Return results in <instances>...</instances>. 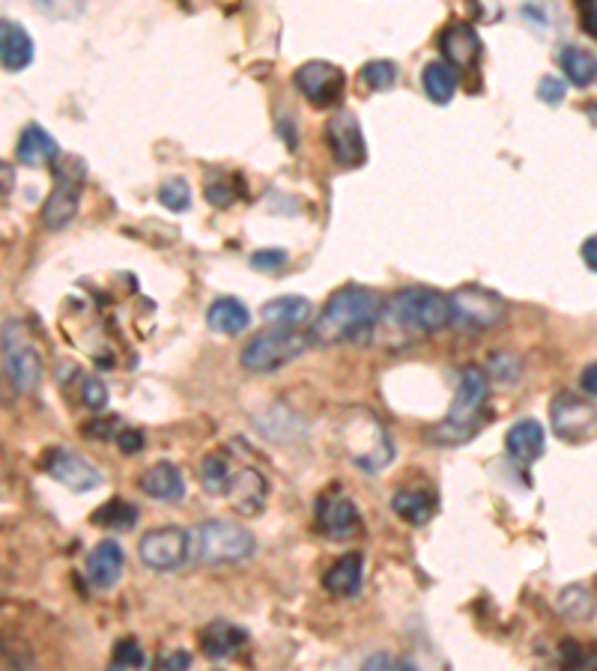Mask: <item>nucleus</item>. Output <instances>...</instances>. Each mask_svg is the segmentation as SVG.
Listing matches in <instances>:
<instances>
[{"label":"nucleus","mask_w":597,"mask_h":671,"mask_svg":"<svg viewBox=\"0 0 597 671\" xmlns=\"http://www.w3.org/2000/svg\"><path fill=\"white\" fill-rule=\"evenodd\" d=\"M382 319V302L374 290L365 286H341L322 305L317 319L310 322V341L320 346H338L374 334Z\"/></svg>","instance_id":"obj_1"},{"label":"nucleus","mask_w":597,"mask_h":671,"mask_svg":"<svg viewBox=\"0 0 597 671\" xmlns=\"http://www.w3.org/2000/svg\"><path fill=\"white\" fill-rule=\"evenodd\" d=\"M454 319L451 296L434 286H406L382 305L379 326H394L403 334H437Z\"/></svg>","instance_id":"obj_2"},{"label":"nucleus","mask_w":597,"mask_h":671,"mask_svg":"<svg viewBox=\"0 0 597 671\" xmlns=\"http://www.w3.org/2000/svg\"><path fill=\"white\" fill-rule=\"evenodd\" d=\"M487 394H490V376H487V370L478 365L463 367L446 422L437 424V427H430V430H427V439L437 444L470 442L484 422Z\"/></svg>","instance_id":"obj_3"},{"label":"nucleus","mask_w":597,"mask_h":671,"mask_svg":"<svg viewBox=\"0 0 597 671\" xmlns=\"http://www.w3.org/2000/svg\"><path fill=\"white\" fill-rule=\"evenodd\" d=\"M338 439L344 444L346 460L362 472H382L394 460V442H391L386 424L368 410H350L341 418Z\"/></svg>","instance_id":"obj_4"},{"label":"nucleus","mask_w":597,"mask_h":671,"mask_svg":"<svg viewBox=\"0 0 597 671\" xmlns=\"http://www.w3.org/2000/svg\"><path fill=\"white\" fill-rule=\"evenodd\" d=\"M310 346H314L310 331L266 329L242 346L240 365L248 374H272V370H281L290 362H296L298 355L308 353Z\"/></svg>","instance_id":"obj_5"},{"label":"nucleus","mask_w":597,"mask_h":671,"mask_svg":"<svg viewBox=\"0 0 597 671\" xmlns=\"http://www.w3.org/2000/svg\"><path fill=\"white\" fill-rule=\"evenodd\" d=\"M254 547L252 532L228 520H207L192 532V556L200 564H240L254 556Z\"/></svg>","instance_id":"obj_6"},{"label":"nucleus","mask_w":597,"mask_h":671,"mask_svg":"<svg viewBox=\"0 0 597 671\" xmlns=\"http://www.w3.org/2000/svg\"><path fill=\"white\" fill-rule=\"evenodd\" d=\"M84 183H87V164H84V159L72 156V152H63L54 161V188L46 197L42 212H39L48 230H63L75 221Z\"/></svg>","instance_id":"obj_7"},{"label":"nucleus","mask_w":597,"mask_h":671,"mask_svg":"<svg viewBox=\"0 0 597 671\" xmlns=\"http://www.w3.org/2000/svg\"><path fill=\"white\" fill-rule=\"evenodd\" d=\"M3 370L15 391H34L42 379V355L22 319L3 322Z\"/></svg>","instance_id":"obj_8"},{"label":"nucleus","mask_w":597,"mask_h":671,"mask_svg":"<svg viewBox=\"0 0 597 671\" xmlns=\"http://www.w3.org/2000/svg\"><path fill=\"white\" fill-rule=\"evenodd\" d=\"M188 556H192V535L180 525H161L138 540L141 564L159 570V573L176 570L180 564H185Z\"/></svg>","instance_id":"obj_9"},{"label":"nucleus","mask_w":597,"mask_h":671,"mask_svg":"<svg viewBox=\"0 0 597 671\" xmlns=\"http://www.w3.org/2000/svg\"><path fill=\"white\" fill-rule=\"evenodd\" d=\"M296 90L308 99L314 108H332L344 99L346 75L344 69L329 60H308L293 72Z\"/></svg>","instance_id":"obj_10"},{"label":"nucleus","mask_w":597,"mask_h":671,"mask_svg":"<svg viewBox=\"0 0 597 671\" xmlns=\"http://www.w3.org/2000/svg\"><path fill=\"white\" fill-rule=\"evenodd\" d=\"M326 144H329L334 164L344 168V171H356V168H362L368 161V144H365L362 123L346 108L329 117V123H326Z\"/></svg>","instance_id":"obj_11"},{"label":"nucleus","mask_w":597,"mask_h":671,"mask_svg":"<svg viewBox=\"0 0 597 671\" xmlns=\"http://www.w3.org/2000/svg\"><path fill=\"white\" fill-rule=\"evenodd\" d=\"M451 310H454L451 326L458 329H490L505 317V302L484 286L470 284L451 293Z\"/></svg>","instance_id":"obj_12"},{"label":"nucleus","mask_w":597,"mask_h":671,"mask_svg":"<svg viewBox=\"0 0 597 671\" xmlns=\"http://www.w3.org/2000/svg\"><path fill=\"white\" fill-rule=\"evenodd\" d=\"M550 422L559 439L580 442L597 430V406H592L586 398H580L574 391H562L550 403Z\"/></svg>","instance_id":"obj_13"},{"label":"nucleus","mask_w":597,"mask_h":671,"mask_svg":"<svg viewBox=\"0 0 597 671\" xmlns=\"http://www.w3.org/2000/svg\"><path fill=\"white\" fill-rule=\"evenodd\" d=\"M42 468L72 492H93V489L102 487L105 480L99 468L87 463L84 456L66 451V448H51L46 460H42Z\"/></svg>","instance_id":"obj_14"},{"label":"nucleus","mask_w":597,"mask_h":671,"mask_svg":"<svg viewBox=\"0 0 597 671\" xmlns=\"http://www.w3.org/2000/svg\"><path fill=\"white\" fill-rule=\"evenodd\" d=\"M224 499H228L230 511L240 516H260L269 499V484H266L264 472H257L254 466L233 468Z\"/></svg>","instance_id":"obj_15"},{"label":"nucleus","mask_w":597,"mask_h":671,"mask_svg":"<svg viewBox=\"0 0 597 671\" xmlns=\"http://www.w3.org/2000/svg\"><path fill=\"white\" fill-rule=\"evenodd\" d=\"M317 525L326 537L332 540H346L362 532V516L353 499L346 496H322L317 504Z\"/></svg>","instance_id":"obj_16"},{"label":"nucleus","mask_w":597,"mask_h":671,"mask_svg":"<svg viewBox=\"0 0 597 671\" xmlns=\"http://www.w3.org/2000/svg\"><path fill=\"white\" fill-rule=\"evenodd\" d=\"M439 48H442V60H448L451 66L470 69L482 58V36L475 34V27L466 22H451L439 34Z\"/></svg>","instance_id":"obj_17"},{"label":"nucleus","mask_w":597,"mask_h":671,"mask_svg":"<svg viewBox=\"0 0 597 671\" xmlns=\"http://www.w3.org/2000/svg\"><path fill=\"white\" fill-rule=\"evenodd\" d=\"M544 448H547V432H544L538 418H520L517 424L508 427L505 451L514 463H520V466L538 463L540 454H544Z\"/></svg>","instance_id":"obj_18"},{"label":"nucleus","mask_w":597,"mask_h":671,"mask_svg":"<svg viewBox=\"0 0 597 671\" xmlns=\"http://www.w3.org/2000/svg\"><path fill=\"white\" fill-rule=\"evenodd\" d=\"M260 317L269 329H302L305 326L310 329V322L317 319L314 314V305L308 298L302 296H278L269 298L264 307H260Z\"/></svg>","instance_id":"obj_19"},{"label":"nucleus","mask_w":597,"mask_h":671,"mask_svg":"<svg viewBox=\"0 0 597 671\" xmlns=\"http://www.w3.org/2000/svg\"><path fill=\"white\" fill-rule=\"evenodd\" d=\"M123 568H126V556H123V547L117 540H102L96 544L93 552L87 556V580H90L93 588H114L120 576H123Z\"/></svg>","instance_id":"obj_20"},{"label":"nucleus","mask_w":597,"mask_h":671,"mask_svg":"<svg viewBox=\"0 0 597 671\" xmlns=\"http://www.w3.org/2000/svg\"><path fill=\"white\" fill-rule=\"evenodd\" d=\"M362 582H365V556L362 552H346L322 573V588L341 600L356 597L362 591Z\"/></svg>","instance_id":"obj_21"},{"label":"nucleus","mask_w":597,"mask_h":671,"mask_svg":"<svg viewBox=\"0 0 597 671\" xmlns=\"http://www.w3.org/2000/svg\"><path fill=\"white\" fill-rule=\"evenodd\" d=\"M34 39L24 30L19 22H10L3 19L0 22V60H3V69L7 72H22L34 63Z\"/></svg>","instance_id":"obj_22"},{"label":"nucleus","mask_w":597,"mask_h":671,"mask_svg":"<svg viewBox=\"0 0 597 671\" xmlns=\"http://www.w3.org/2000/svg\"><path fill=\"white\" fill-rule=\"evenodd\" d=\"M200 648L207 654L209 660H224V657H233L236 650H242L248 645V633L242 630L240 624H230V621H212L200 630Z\"/></svg>","instance_id":"obj_23"},{"label":"nucleus","mask_w":597,"mask_h":671,"mask_svg":"<svg viewBox=\"0 0 597 671\" xmlns=\"http://www.w3.org/2000/svg\"><path fill=\"white\" fill-rule=\"evenodd\" d=\"M138 487L144 496L156 501H183L185 499V478L173 463H156L138 478Z\"/></svg>","instance_id":"obj_24"},{"label":"nucleus","mask_w":597,"mask_h":671,"mask_svg":"<svg viewBox=\"0 0 597 671\" xmlns=\"http://www.w3.org/2000/svg\"><path fill=\"white\" fill-rule=\"evenodd\" d=\"M15 159L27 164V168H39V164H48V161H58V141L48 135L39 123H27L22 129V135H19V144H15Z\"/></svg>","instance_id":"obj_25"},{"label":"nucleus","mask_w":597,"mask_h":671,"mask_svg":"<svg viewBox=\"0 0 597 671\" xmlns=\"http://www.w3.org/2000/svg\"><path fill=\"white\" fill-rule=\"evenodd\" d=\"M207 326L219 334H242L252 326V310L236 296L212 298V305L207 307Z\"/></svg>","instance_id":"obj_26"},{"label":"nucleus","mask_w":597,"mask_h":671,"mask_svg":"<svg viewBox=\"0 0 597 671\" xmlns=\"http://www.w3.org/2000/svg\"><path fill=\"white\" fill-rule=\"evenodd\" d=\"M391 511L410 525H427L437 513V496L427 489H398L391 496Z\"/></svg>","instance_id":"obj_27"},{"label":"nucleus","mask_w":597,"mask_h":671,"mask_svg":"<svg viewBox=\"0 0 597 671\" xmlns=\"http://www.w3.org/2000/svg\"><path fill=\"white\" fill-rule=\"evenodd\" d=\"M556 60H559L568 84H574L580 90H588V87H595L597 84V54H592L586 48L564 46L562 51L556 54Z\"/></svg>","instance_id":"obj_28"},{"label":"nucleus","mask_w":597,"mask_h":671,"mask_svg":"<svg viewBox=\"0 0 597 671\" xmlns=\"http://www.w3.org/2000/svg\"><path fill=\"white\" fill-rule=\"evenodd\" d=\"M422 84H425L427 99L434 105H448L454 99V93L460 87V72L448 60H430L422 69Z\"/></svg>","instance_id":"obj_29"},{"label":"nucleus","mask_w":597,"mask_h":671,"mask_svg":"<svg viewBox=\"0 0 597 671\" xmlns=\"http://www.w3.org/2000/svg\"><path fill=\"white\" fill-rule=\"evenodd\" d=\"M556 609L568 618V621H592L597 612L595 591L588 585H568L556 597Z\"/></svg>","instance_id":"obj_30"},{"label":"nucleus","mask_w":597,"mask_h":671,"mask_svg":"<svg viewBox=\"0 0 597 671\" xmlns=\"http://www.w3.org/2000/svg\"><path fill=\"white\" fill-rule=\"evenodd\" d=\"M138 516H141L138 508H135L132 501L111 499L105 501L102 508L93 511L90 523L99 525V528H111V532H129V528H135Z\"/></svg>","instance_id":"obj_31"},{"label":"nucleus","mask_w":597,"mask_h":671,"mask_svg":"<svg viewBox=\"0 0 597 671\" xmlns=\"http://www.w3.org/2000/svg\"><path fill=\"white\" fill-rule=\"evenodd\" d=\"M230 472H233V466H230L228 456L207 454L204 456V463H200V468H197V475H200V487L207 489L209 496H224Z\"/></svg>","instance_id":"obj_32"},{"label":"nucleus","mask_w":597,"mask_h":671,"mask_svg":"<svg viewBox=\"0 0 597 671\" xmlns=\"http://www.w3.org/2000/svg\"><path fill=\"white\" fill-rule=\"evenodd\" d=\"M156 197H159V204L165 206L168 212H185V209L192 206V188H188V183H185L183 176L165 180V183L159 185Z\"/></svg>","instance_id":"obj_33"},{"label":"nucleus","mask_w":597,"mask_h":671,"mask_svg":"<svg viewBox=\"0 0 597 671\" xmlns=\"http://www.w3.org/2000/svg\"><path fill=\"white\" fill-rule=\"evenodd\" d=\"M362 84L368 87V90H391L394 84H398V66L391 63V60H370V63H365L362 66Z\"/></svg>","instance_id":"obj_34"},{"label":"nucleus","mask_w":597,"mask_h":671,"mask_svg":"<svg viewBox=\"0 0 597 671\" xmlns=\"http://www.w3.org/2000/svg\"><path fill=\"white\" fill-rule=\"evenodd\" d=\"M147 666V657L135 638H120L114 654H111V669L108 671H138Z\"/></svg>","instance_id":"obj_35"},{"label":"nucleus","mask_w":597,"mask_h":671,"mask_svg":"<svg viewBox=\"0 0 597 671\" xmlns=\"http://www.w3.org/2000/svg\"><path fill=\"white\" fill-rule=\"evenodd\" d=\"M81 400H84V406L93 412L108 410V403H111L108 388H105L96 376H84V379H81Z\"/></svg>","instance_id":"obj_36"},{"label":"nucleus","mask_w":597,"mask_h":671,"mask_svg":"<svg viewBox=\"0 0 597 671\" xmlns=\"http://www.w3.org/2000/svg\"><path fill=\"white\" fill-rule=\"evenodd\" d=\"M362 671H425L415 660H401V657H391V654H370Z\"/></svg>","instance_id":"obj_37"},{"label":"nucleus","mask_w":597,"mask_h":671,"mask_svg":"<svg viewBox=\"0 0 597 671\" xmlns=\"http://www.w3.org/2000/svg\"><path fill=\"white\" fill-rule=\"evenodd\" d=\"M252 266L257 272H278L288 266V251L281 248H260L252 254Z\"/></svg>","instance_id":"obj_38"},{"label":"nucleus","mask_w":597,"mask_h":671,"mask_svg":"<svg viewBox=\"0 0 597 671\" xmlns=\"http://www.w3.org/2000/svg\"><path fill=\"white\" fill-rule=\"evenodd\" d=\"M568 96V81L559 75H544L538 81V99L547 105H562Z\"/></svg>","instance_id":"obj_39"},{"label":"nucleus","mask_w":597,"mask_h":671,"mask_svg":"<svg viewBox=\"0 0 597 671\" xmlns=\"http://www.w3.org/2000/svg\"><path fill=\"white\" fill-rule=\"evenodd\" d=\"M204 194H207L209 204L219 206V209H224V206L233 204V188H230L228 176H216V180H209L207 188H204Z\"/></svg>","instance_id":"obj_40"},{"label":"nucleus","mask_w":597,"mask_h":671,"mask_svg":"<svg viewBox=\"0 0 597 671\" xmlns=\"http://www.w3.org/2000/svg\"><path fill=\"white\" fill-rule=\"evenodd\" d=\"M117 448H120L123 454H138L141 448H144V432H141V430H120V432H117Z\"/></svg>","instance_id":"obj_41"},{"label":"nucleus","mask_w":597,"mask_h":671,"mask_svg":"<svg viewBox=\"0 0 597 671\" xmlns=\"http://www.w3.org/2000/svg\"><path fill=\"white\" fill-rule=\"evenodd\" d=\"M508 365L514 367L517 365V358H511V355H505V353H496L494 358H490V374L494 376H499V379H514V370H508Z\"/></svg>","instance_id":"obj_42"},{"label":"nucleus","mask_w":597,"mask_h":671,"mask_svg":"<svg viewBox=\"0 0 597 671\" xmlns=\"http://www.w3.org/2000/svg\"><path fill=\"white\" fill-rule=\"evenodd\" d=\"M188 666H192V654H185V650H171L161 660V671H188Z\"/></svg>","instance_id":"obj_43"},{"label":"nucleus","mask_w":597,"mask_h":671,"mask_svg":"<svg viewBox=\"0 0 597 671\" xmlns=\"http://www.w3.org/2000/svg\"><path fill=\"white\" fill-rule=\"evenodd\" d=\"M580 22H583V30L597 39V0H588L580 7Z\"/></svg>","instance_id":"obj_44"},{"label":"nucleus","mask_w":597,"mask_h":671,"mask_svg":"<svg viewBox=\"0 0 597 671\" xmlns=\"http://www.w3.org/2000/svg\"><path fill=\"white\" fill-rule=\"evenodd\" d=\"M114 427H117L114 422H105V418H99V422L87 424V427H84V432H87V436H93V439H114V442H117Z\"/></svg>","instance_id":"obj_45"},{"label":"nucleus","mask_w":597,"mask_h":671,"mask_svg":"<svg viewBox=\"0 0 597 671\" xmlns=\"http://www.w3.org/2000/svg\"><path fill=\"white\" fill-rule=\"evenodd\" d=\"M580 388H583L586 394H592V398H597V362L583 367V374H580Z\"/></svg>","instance_id":"obj_46"},{"label":"nucleus","mask_w":597,"mask_h":671,"mask_svg":"<svg viewBox=\"0 0 597 671\" xmlns=\"http://www.w3.org/2000/svg\"><path fill=\"white\" fill-rule=\"evenodd\" d=\"M580 257H583V263H586L592 272H597V233L580 245Z\"/></svg>","instance_id":"obj_47"},{"label":"nucleus","mask_w":597,"mask_h":671,"mask_svg":"<svg viewBox=\"0 0 597 671\" xmlns=\"http://www.w3.org/2000/svg\"><path fill=\"white\" fill-rule=\"evenodd\" d=\"M586 669L597 671V645H588L586 648Z\"/></svg>","instance_id":"obj_48"}]
</instances>
